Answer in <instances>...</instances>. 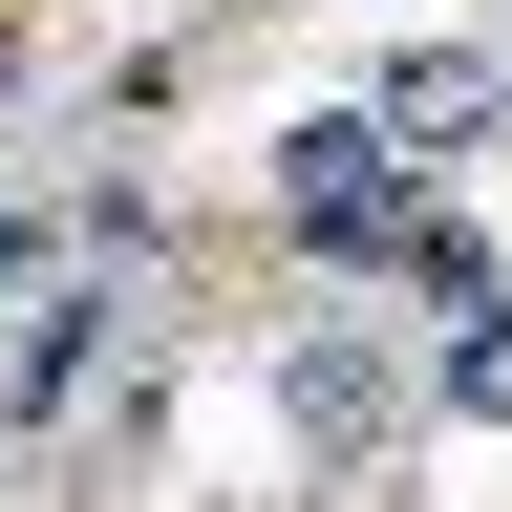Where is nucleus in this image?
Returning <instances> with one entry per match:
<instances>
[{"label":"nucleus","instance_id":"f257e3e1","mask_svg":"<svg viewBox=\"0 0 512 512\" xmlns=\"http://www.w3.org/2000/svg\"><path fill=\"white\" fill-rule=\"evenodd\" d=\"M491 107H512V64H470V43L384 64V128H406V150H491Z\"/></svg>","mask_w":512,"mask_h":512},{"label":"nucleus","instance_id":"f03ea898","mask_svg":"<svg viewBox=\"0 0 512 512\" xmlns=\"http://www.w3.org/2000/svg\"><path fill=\"white\" fill-rule=\"evenodd\" d=\"M278 406H299L320 448H384V427H406V384H384L363 342H299V363H278Z\"/></svg>","mask_w":512,"mask_h":512},{"label":"nucleus","instance_id":"7ed1b4c3","mask_svg":"<svg viewBox=\"0 0 512 512\" xmlns=\"http://www.w3.org/2000/svg\"><path fill=\"white\" fill-rule=\"evenodd\" d=\"M448 406L512 427V299H448Z\"/></svg>","mask_w":512,"mask_h":512},{"label":"nucleus","instance_id":"20e7f679","mask_svg":"<svg viewBox=\"0 0 512 512\" xmlns=\"http://www.w3.org/2000/svg\"><path fill=\"white\" fill-rule=\"evenodd\" d=\"M43 278H64V214H43V192H22V171H0V320H22Z\"/></svg>","mask_w":512,"mask_h":512}]
</instances>
